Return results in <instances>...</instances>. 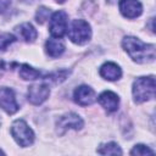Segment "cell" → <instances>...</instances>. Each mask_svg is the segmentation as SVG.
Returning <instances> with one entry per match:
<instances>
[{
  "instance_id": "obj_6",
  "label": "cell",
  "mask_w": 156,
  "mask_h": 156,
  "mask_svg": "<svg viewBox=\"0 0 156 156\" xmlns=\"http://www.w3.org/2000/svg\"><path fill=\"white\" fill-rule=\"evenodd\" d=\"M83 119L74 112H68L62 115L57 122H56V128H57V133L58 134H63L65 132H67L68 129H80L83 127Z\"/></svg>"
},
{
  "instance_id": "obj_15",
  "label": "cell",
  "mask_w": 156,
  "mask_h": 156,
  "mask_svg": "<svg viewBox=\"0 0 156 156\" xmlns=\"http://www.w3.org/2000/svg\"><path fill=\"white\" fill-rule=\"evenodd\" d=\"M18 73H20V77L24 80H33V79H37L41 76L40 71L33 68L32 66L27 65V63H22L20 65V68H18Z\"/></svg>"
},
{
  "instance_id": "obj_16",
  "label": "cell",
  "mask_w": 156,
  "mask_h": 156,
  "mask_svg": "<svg viewBox=\"0 0 156 156\" xmlns=\"http://www.w3.org/2000/svg\"><path fill=\"white\" fill-rule=\"evenodd\" d=\"M98 154L100 155H122V150L118 144L111 141L106 144H101L98 149Z\"/></svg>"
},
{
  "instance_id": "obj_1",
  "label": "cell",
  "mask_w": 156,
  "mask_h": 156,
  "mask_svg": "<svg viewBox=\"0 0 156 156\" xmlns=\"http://www.w3.org/2000/svg\"><path fill=\"white\" fill-rule=\"evenodd\" d=\"M122 46L127 54L138 63H149L155 60V45L146 44L135 37H124Z\"/></svg>"
},
{
  "instance_id": "obj_17",
  "label": "cell",
  "mask_w": 156,
  "mask_h": 156,
  "mask_svg": "<svg viewBox=\"0 0 156 156\" xmlns=\"http://www.w3.org/2000/svg\"><path fill=\"white\" fill-rule=\"evenodd\" d=\"M155 151L151 150L149 146L143 145V144H138L135 145L132 150H130V155H138V156H144V155H154Z\"/></svg>"
},
{
  "instance_id": "obj_4",
  "label": "cell",
  "mask_w": 156,
  "mask_h": 156,
  "mask_svg": "<svg viewBox=\"0 0 156 156\" xmlns=\"http://www.w3.org/2000/svg\"><path fill=\"white\" fill-rule=\"evenodd\" d=\"M11 134L16 143L22 147H27L34 141V133L23 119H17L12 123Z\"/></svg>"
},
{
  "instance_id": "obj_8",
  "label": "cell",
  "mask_w": 156,
  "mask_h": 156,
  "mask_svg": "<svg viewBox=\"0 0 156 156\" xmlns=\"http://www.w3.org/2000/svg\"><path fill=\"white\" fill-rule=\"evenodd\" d=\"M50 95V89L46 84H33L28 89V101L33 105L43 104Z\"/></svg>"
},
{
  "instance_id": "obj_22",
  "label": "cell",
  "mask_w": 156,
  "mask_h": 156,
  "mask_svg": "<svg viewBox=\"0 0 156 156\" xmlns=\"http://www.w3.org/2000/svg\"><path fill=\"white\" fill-rule=\"evenodd\" d=\"M55 1H57V2H60V4H62V2H65L66 0H55Z\"/></svg>"
},
{
  "instance_id": "obj_11",
  "label": "cell",
  "mask_w": 156,
  "mask_h": 156,
  "mask_svg": "<svg viewBox=\"0 0 156 156\" xmlns=\"http://www.w3.org/2000/svg\"><path fill=\"white\" fill-rule=\"evenodd\" d=\"M98 101L99 104L107 111V112H115L117 111L118 108V105H119V98L117 94H115L113 91H104L99 95L98 98Z\"/></svg>"
},
{
  "instance_id": "obj_3",
  "label": "cell",
  "mask_w": 156,
  "mask_h": 156,
  "mask_svg": "<svg viewBox=\"0 0 156 156\" xmlns=\"http://www.w3.org/2000/svg\"><path fill=\"white\" fill-rule=\"evenodd\" d=\"M68 38L71 39V41L78 45L88 43L91 38L90 24L84 20H74L68 29Z\"/></svg>"
},
{
  "instance_id": "obj_5",
  "label": "cell",
  "mask_w": 156,
  "mask_h": 156,
  "mask_svg": "<svg viewBox=\"0 0 156 156\" xmlns=\"http://www.w3.org/2000/svg\"><path fill=\"white\" fill-rule=\"evenodd\" d=\"M67 20L68 16L65 11H56L50 18L49 30L54 38H62L67 32Z\"/></svg>"
},
{
  "instance_id": "obj_20",
  "label": "cell",
  "mask_w": 156,
  "mask_h": 156,
  "mask_svg": "<svg viewBox=\"0 0 156 156\" xmlns=\"http://www.w3.org/2000/svg\"><path fill=\"white\" fill-rule=\"evenodd\" d=\"M10 6V0H0V13L5 12Z\"/></svg>"
},
{
  "instance_id": "obj_18",
  "label": "cell",
  "mask_w": 156,
  "mask_h": 156,
  "mask_svg": "<svg viewBox=\"0 0 156 156\" xmlns=\"http://www.w3.org/2000/svg\"><path fill=\"white\" fill-rule=\"evenodd\" d=\"M50 15H51L50 9H48V7H45V6H40V7L37 10V13H35V20H37V22H38V23L43 24V23H44L46 20H49Z\"/></svg>"
},
{
  "instance_id": "obj_23",
  "label": "cell",
  "mask_w": 156,
  "mask_h": 156,
  "mask_svg": "<svg viewBox=\"0 0 156 156\" xmlns=\"http://www.w3.org/2000/svg\"><path fill=\"white\" fill-rule=\"evenodd\" d=\"M0 122H1V121H0Z\"/></svg>"
},
{
  "instance_id": "obj_7",
  "label": "cell",
  "mask_w": 156,
  "mask_h": 156,
  "mask_svg": "<svg viewBox=\"0 0 156 156\" xmlns=\"http://www.w3.org/2000/svg\"><path fill=\"white\" fill-rule=\"evenodd\" d=\"M0 107L9 115H12L18 111L20 106L16 101L15 93L7 87L0 88Z\"/></svg>"
},
{
  "instance_id": "obj_2",
  "label": "cell",
  "mask_w": 156,
  "mask_h": 156,
  "mask_svg": "<svg viewBox=\"0 0 156 156\" xmlns=\"http://www.w3.org/2000/svg\"><path fill=\"white\" fill-rule=\"evenodd\" d=\"M155 88L156 84H155V78L152 76L136 78L132 88L134 101L136 104H141L147 100H151L155 96Z\"/></svg>"
},
{
  "instance_id": "obj_19",
  "label": "cell",
  "mask_w": 156,
  "mask_h": 156,
  "mask_svg": "<svg viewBox=\"0 0 156 156\" xmlns=\"http://www.w3.org/2000/svg\"><path fill=\"white\" fill-rule=\"evenodd\" d=\"M16 40V38L12 34L5 33L0 35V51H5L10 44H12Z\"/></svg>"
},
{
  "instance_id": "obj_12",
  "label": "cell",
  "mask_w": 156,
  "mask_h": 156,
  "mask_svg": "<svg viewBox=\"0 0 156 156\" xmlns=\"http://www.w3.org/2000/svg\"><path fill=\"white\" fill-rule=\"evenodd\" d=\"M100 76L107 80H117L122 76V69L115 62H106L100 67Z\"/></svg>"
},
{
  "instance_id": "obj_21",
  "label": "cell",
  "mask_w": 156,
  "mask_h": 156,
  "mask_svg": "<svg viewBox=\"0 0 156 156\" xmlns=\"http://www.w3.org/2000/svg\"><path fill=\"white\" fill-rule=\"evenodd\" d=\"M118 0H107V2H110V4H115V2H117Z\"/></svg>"
},
{
  "instance_id": "obj_13",
  "label": "cell",
  "mask_w": 156,
  "mask_h": 156,
  "mask_svg": "<svg viewBox=\"0 0 156 156\" xmlns=\"http://www.w3.org/2000/svg\"><path fill=\"white\" fill-rule=\"evenodd\" d=\"M15 30H16V33L18 34V37H20L21 39H23L24 41H27V43L34 41V40L37 39V35H38L35 28H34L30 23H22V24H20L18 27H16Z\"/></svg>"
},
{
  "instance_id": "obj_14",
  "label": "cell",
  "mask_w": 156,
  "mask_h": 156,
  "mask_svg": "<svg viewBox=\"0 0 156 156\" xmlns=\"http://www.w3.org/2000/svg\"><path fill=\"white\" fill-rule=\"evenodd\" d=\"M46 54L51 57H58L65 51V44L60 40V38H51L45 44Z\"/></svg>"
},
{
  "instance_id": "obj_10",
  "label": "cell",
  "mask_w": 156,
  "mask_h": 156,
  "mask_svg": "<svg viewBox=\"0 0 156 156\" xmlns=\"http://www.w3.org/2000/svg\"><path fill=\"white\" fill-rule=\"evenodd\" d=\"M119 11L127 18H135L141 15L143 6L138 0H119Z\"/></svg>"
},
{
  "instance_id": "obj_9",
  "label": "cell",
  "mask_w": 156,
  "mask_h": 156,
  "mask_svg": "<svg viewBox=\"0 0 156 156\" xmlns=\"http://www.w3.org/2000/svg\"><path fill=\"white\" fill-rule=\"evenodd\" d=\"M73 98H74V101L78 105H80V106L91 105L96 100L95 91L90 87H88V85H80V87H78L74 90Z\"/></svg>"
}]
</instances>
